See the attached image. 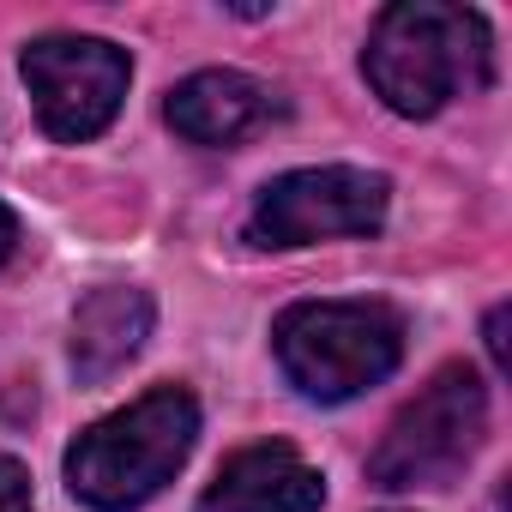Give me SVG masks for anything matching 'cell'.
<instances>
[{"label":"cell","instance_id":"cell-1","mask_svg":"<svg viewBox=\"0 0 512 512\" xmlns=\"http://www.w3.org/2000/svg\"><path fill=\"white\" fill-rule=\"evenodd\" d=\"M362 73L392 115L428 121L452 97L488 91L494 79V37L488 19L446 0H398L368 31Z\"/></svg>","mask_w":512,"mask_h":512},{"label":"cell","instance_id":"cell-2","mask_svg":"<svg viewBox=\"0 0 512 512\" xmlns=\"http://www.w3.org/2000/svg\"><path fill=\"white\" fill-rule=\"evenodd\" d=\"M199 440V404L187 386H151L127 410L91 422L67 446V488L91 512H139L175 482Z\"/></svg>","mask_w":512,"mask_h":512},{"label":"cell","instance_id":"cell-3","mask_svg":"<svg viewBox=\"0 0 512 512\" xmlns=\"http://www.w3.org/2000/svg\"><path fill=\"white\" fill-rule=\"evenodd\" d=\"M272 350L302 398L344 404L404 362V314L386 302H296L278 314Z\"/></svg>","mask_w":512,"mask_h":512},{"label":"cell","instance_id":"cell-4","mask_svg":"<svg viewBox=\"0 0 512 512\" xmlns=\"http://www.w3.org/2000/svg\"><path fill=\"white\" fill-rule=\"evenodd\" d=\"M488 434V386L470 362L440 368L380 434L368 458V482L386 494L404 488H446Z\"/></svg>","mask_w":512,"mask_h":512},{"label":"cell","instance_id":"cell-5","mask_svg":"<svg viewBox=\"0 0 512 512\" xmlns=\"http://www.w3.org/2000/svg\"><path fill=\"white\" fill-rule=\"evenodd\" d=\"M392 181L356 163H320V169H290L260 187L247 211V241L253 247H308L332 235H374L386 223Z\"/></svg>","mask_w":512,"mask_h":512},{"label":"cell","instance_id":"cell-6","mask_svg":"<svg viewBox=\"0 0 512 512\" xmlns=\"http://www.w3.org/2000/svg\"><path fill=\"white\" fill-rule=\"evenodd\" d=\"M19 73H25L31 97H37L43 133L61 139V145H85V139H97L121 115L133 61L109 37H67L61 31V37L25 43Z\"/></svg>","mask_w":512,"mask_h":512},{"label":"cell","instance_id":"cell-7","mask_svg":"<svg viewBox=\"0 0 512 512\" xmlns=\"http://www.w3.org/2000/svg\"><path fill=\"white\" fill-rule=\"evenodd\" d=\"M326 506V476L284 440L241 446L223 458L217 482L199 494L193 512H320Z\"/></svg>","mask_w":512,"mask_h":512},{"label":"cell","instance_id":"cell-8","mask_svg":"<svg viewBox=\"0 0 512 512\" xmlns=\"http://www.w3.org/2000/svg\"><path fill=\"white\" fill-rule=\"evenodd\" d=\"M163 115L187 145H241L260 127H272L284 115V103H278V91L266 79L235 73V67H211V73L181 79L169 91Z\"/></svg>","mask_w":512,"mask_h":512},{"label":"cell","instance_id":"cell-9","mask_svg":"<svg viewBox=\"0 0 512 512\" xmlns=\"http://www.w3.org/2000/svg\"><path fill=\"white\" fill-rule=\"evenodd\" d=\"M151 320H157V308H151L145 290H133V284H103V290H91V296L73 308V374H79L85 386H97V380H109L115 368H127V362L145 350Z\"/></svg>","mask_w":512,"mask_h":512},{"label":"cell","instance_id":"cell-10","mask_svg":"<svg viewBox=\"0 0 512 512\" xmlns=\"http://www.w3.org/2000/svg\"><path fill=\"white\" fill-rule=\"evenodd\" d=\"M0 512H37V500H31V470H25L19 458H7V452H0Z\"/></svg>","mask_w":512,"mask_h":512},{"label":"cell","instance_id":"cell-11","mask_svg":"<svg viewBox=\"0 0 512 512\" xmlns=\"http://www.w3.org/2000/svg\"><path fill=\"white\" fill-rule=\"evenodd\" d=\"M488 356H494V368L506 374V308L488 314Z\"/></svg>","mask_w":512,"mask_h":512},{"label":"cell","instance_id":"cell-12","mask_svg":"<svg viewBox=\"0 0 512 512\" xmlns=\"http://www.w3.org/2000/svg\"><path fill=\"white\" fill-rule=\"evenodd\" d=\"M13 247H19V217H13L7 205H0V266L13 260Z\"/></svg>","mask_w":512,"mask_h":512}]
</instances>
